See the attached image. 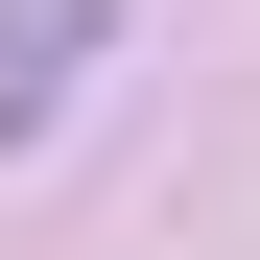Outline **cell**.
I'll return each mask as SVG.
<instances>
[{"label": "cell", "instance_id": "1", "mask_svg": "<svg viewBox=\"0 0 260 260\" xmlns=\"http://www.w3.org/2000/svg\"><path fill=\"white\" fill-rule=\"evenodd\" d=\"M118 24H142V0H0V142H48V118L118 71Z\"/></svg>", "mask_w": 260, "mask_h": 260}]
</instances>
